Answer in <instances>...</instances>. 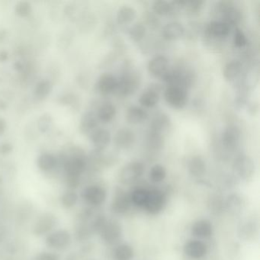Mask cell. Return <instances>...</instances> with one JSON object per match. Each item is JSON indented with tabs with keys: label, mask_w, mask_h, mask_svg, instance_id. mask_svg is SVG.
Masks as SVG:
<instances>
[{
	"label": "cell",
	"mask_w": 260,
	"mask_h": 260,
	"mask_svg": "<svg viewBox=\"0 0 260 260\" xmlns=\"http://www.w3.org/2000/svg\"><path fill=\"white\" fill-rule=\"evenodd\" d=\"M139 85L140 77L138 73L133 70H128L118 80L115 92L118 96L124 98L135 93L139 88Z\"/></svg>",
	"instance_id": "cell-1"
},
{
	"label": "cell",
	"mask_w": 260,
	"mask_h": 260,
	"mask_svg": "<svg viewBox=\"0 0 260 260\" xmlns=\"http://www.w3.org/2000/svg\"><path fill=\"white\" fill-rule=\"evenodd\" d=\"M233 171L240 180L244 182L252 180L255 173V162L249 156L241 155L234 160Z\"/></svg>",
	"instance_id": "cell-2"
},
{
	"label": "cell",
	"mask_w": 260,
	"mask_h": 260,
	"mask_svg": "<svg viewBox=\"0 0 260 260\" xmlns=\"http://www.w3.org/2000/svg\"><path fill=\"white\" fill-rule=\"evenodd\" d=\"M168 202L167 193L159 188H151L144 209L150 215H157L165 209Z\"/></svg>",
	"instance_id": "cell-3"
},
{
	"label": "cell",
	"mask_w": 260,
	"mask_h": 260,
	"mask_svg": "<svg viewBox=\"0 0 260 260\" xmlns=\"http://www.w3.org/2000/svg\"><path fill=\"white\" fill-rule=\"evenodd\" d=\"M62 167L65 176L81 178L87 167V162L83 154H75L64 158L62 162Z\"/></svg>",
	"instance_id": "cell-4"
},
{
	"label": "cell",
	"mask_w": 260,
	"mask_h": 260,
	"mask_svg": "<svg viewBox=\"0 0 260 260\" xmlns=\"http://www.w3.org/2000/svg\"><path fill=\"white\" fill-rule=\"evenodd\" d=\"M59 224V220L55 214L46 212L39 216L34 223L32 233L36 237H44L55 231Z\"/></svg>",
	"instance_id": "cell-5"
},
{
	"label": "cell",
	"mask_w": 260,
	"mask_h": 260,
	"mask_svg": "<svg viewBox=\"0 0 260 260\" xmlns=\"http://www.w3.org/2000/svg\"><path fill=\"white\" fill-rule=\"evenodd\" d=\"M72 235L64 229L55 230L45 237V245L54 250H64L72 243Z\"/></svg>",
	"instance_id": "cell-6"
},
{
	"label": "cell",
	"mask_w": 260,
	"mask_h": 260,
	"mask_svg": "<svg viewBox=\"0 0 260 260\" xmlns=\"http://www.w3.org/2000/svg\"><path fill=\"white\" fill-rule=\"evenodd\" d=\"M145 167L139 161H133L124 165L120 170L119 181L123 185H132L144 174Z\"/></svg>",
	"instance_id": "cell-7"
},
{
	"label": "cell",
	"mask_w": 260,
	"mask_h": 260,
	"mask_svg": "<svg viewBox=\"0 0 260 260\" xmlns=\"http://www.w3.org/2000/svg\"><path fill=\"white\" fill-rule=\"evenodd\" d=\"M164 99L175 109H182L188 103L186 89L179 86H168L164 91Z\"/></svg>",
	"instance_id": "cell-8"
},
{
	"label": "cell",
	"mask_w": 260,
	"mask_h": 260,
	"mask_svg": "<svg viewBox=\"0 0 260 260\" xmlns=\"http://www.w3.org/2000/svg\"><path fill=\"white\" fill-rule=\"evenodd\" d=\"M82 199L92 208L100 206L107 199V191L104 187L91 185L85 187L80 194Z\"/></svg>",
	"instance_id": "cell-9"
},
{
	"label": "cell",
	"mask_w": 260,
	"mask_h": 260,
	"mask_svg": "<svg viewBox=\"0 0 260 260\" xmlns=\"http://www.w3.org/2000/svg\"><path fill=\"white\" fill-rule=\"evenodd\" d=\"M99 235H100L102 240L106 244L113 245L121 239L122 236V228L116 220L108 219Z\"/></svg>",
	"instance_id": "cell-10"
},
{
	"label": "cell",
	"mask_w": 260,
	"mask_h": 260,
	"mask_svg": "<svg viewBox=\"0 0 260 260\" xmlns=\"http://www.w3.org/2000/svg\"><path fill=\"white\" fill-rule=\"evenodd\" d=\"M130 194L122 188H118L111 204V210L116 214H124L129 211L132 207Z\"/></svg>",
	"instance_id": "cell-11"
},
{
	"label": "cell",
	"mask_w": 260,
	"mask_h": 260,
	"mask_svg": "<svg viewBox=\"0 0 260 260\" xmlns=\"http://www.w3.org/2000/svg\"><path fill=\"white\" fill-rule=\"evenodd\" d=\"M237 236L246 242L254 241L258 236V222L253 219H246L239 224Z\"/></svg>",
	"instance_id": "cell-12"
},
{
	"label": "cell",
	"mask_w": 260,
	"mask_h": 260,
	"mask_svg": "<svg viewBox=\"0 0 260 260\" xmlns=\"http://www.w3.org/2000/svg\"><path fill=\"white\" fill-rule=\"evenodd\" d=\"M240 137H241V132L237 126H228L222 133V144L226 150H234L240 144Z\"/></svg>",
	"instance_id": "cell-13"
},
{
	"label": "cell",
	"mask_w": 260,
	"mask_h": 260,
	"mask_svg": "<svg viewBox=\"0 0 260 260\" xmlns=\"http://www.w3.org/2000/svg\"><path fill=\"white\" fill-rule=\"evenodd\" d=\"M184 253L192 258L201 259L207 255L208 247L205 243L199 240H190L183 246Z\"/></svg>",
	"instance_id": "cell-14"
},
{
	"label": "cell",
	"mask_w": 260,
	"mask_h": 260,
	"mask_svg": "<svg viewBox=\"0 0 260 260\" xmlns=\"http://www.w3.org/2000/svg\"><path fill=\"white\" fill-rule=\"evenodd\" d=\"M191 233L196 238H209L214 233V226L209 220L200 219L191 225Z\"/></svg>",
	"instance_id": "cell-15"
},
{
	"label": "cell",
	"mask_w": 260,
	"mask_h": 260,
	"mask_svg": "<svg viewBox=\"0 0 260 260\" xmlns=\"http://www.w3.org/2000/svg\"><path fill=\"white\" fill-rule=\"evenodd\" d=\"M245 208L244 199L238 193H232L225 200V210L232 216H240Z\"/></svg>",
	"instance_id": "cell-16"
},
{
	"label": "cell",
	"mask_w": 260,
	"mask_h": 260,
	"mask_svg": "<svg viewBox=\"0 0 260 260\" xmlns=\"http://www.w3.org/2000/svg\"><path fill=\"white\" fill-rule=\"evenodd\" d=\"M147 69L151 75L162 77L169 71L168 59L165 56H156L149 61Z\"/></svg>",
	"instance_id": "cell-17"
},
{
	"label": "cell",
	"mask_w": 260,
	"mask_h": 260,
	"mask_svg": "<svg viewBox=\"0 0 260 260\" xmlns=\"http://www.w3.org/2000/svg\"><path fill=\"white\" fill-rule=\"evenodd\" d=\"M118 84V80L115 76L106 73L100 76L97 82V89L103 95H109L115 92Z\"/></svg>",
	"instance_id": "cell-18"
},
{
	"label": "cell",
	"mask_w": 260,
	"mask_h": 260,
	"mask_svg": "<svg viewBox=\"0 0 260 260\" xmlns=\"http://www.w3.org/2000/svg\"><path fill=\"white\" fill-rule=\"evenodd\" d=\"M135 135L128 128H121L116 132L114 138L115 146L121 150H127L135 143Z\"/></svg>",
	"instance_id": "cell-19"
},
{
	"label": "cell",
	"mask_w": 260,
	"mask_h": 260,
	"mask_svg": "<svg viewBox=\"0 0 260 260\" xmlns=\"http://www.w3.org/2000/svg\"><path fill=\"white\" fill-rule=\"evenodd\" d=\"M90 139L94 147L96 149V151L102 152L109 145L112 137L109 131L106 129H98L92 132Z\"/></svg>",
	"instance_id": "cell-20"
},
{
	"label": "cell",
	"mask_w": 260,
	"mask_h": 260,
	"mask_svg": "<svg viewBox=\"0 0 260 260\" xmlns=\"http://www.w3.org/2000/svg\"><path fill=\"white\" fill-rule=\"evenodd\" d=\"M162 34V37L165 40H178L185 34V28L179 22H170L164 26Z\"/></svg>",
	"instance_id": "cell-21"
},
{
	"label": "cell",
	"mask_w": 260,
	"mask_h": 260,
	"mask_svg": "<svg viewBox=\"0 0 260 260\" xmlns=\"http://www.w3.org/2000/svg\"><path fill=\"white\" fill-rule=\"evenodd\" d=\"M148 118V114L142 108L131 106L126 113V120L131 124H139Z\"/></svg>",
	"instance_id": "cell-22"
},
{
	"label": "cell",
	"mask_w": 260,
	"mask_h": 260,
	"mask_svg": "<svg viewBox=\"0 0 260 260\" xmlns=\"http://www.w3.org/2000/svg\"><path fill=\"white\" fill-rule=\"evenodd\" d=\"M188 170L193 177L201 178L206 173V164L200 156H194L188 161Z\"/></svg>",
	"instance_id": "cell-23"
},
{
	"label": "cell",
	"mask_w": 260,
	"mask_h": 260,
	"mask_svg": "<svg viewBox=\"0 0 260 260\" xmlns=\"http://www.w3.org/2000/svg\"><path fill=\"white\" fill-rule=\"evenodd\" d=\"M207 31L210 36L217 38L226 37L231 31V26L224 22L213 21L208 24Z\"/></svg>",
	"instance_id": "cell-24"
},
{
	"label": "cell",
	"mask_w": 260,
	"mask_h": 260,
	"mask_svg": "<svg viewBox=\"0 0 260 260\" xmlns=\"http://www.w3.org/2000/svg\"><path fill=\"white\" fill-rule=\"evenodd\" d=\"M58 165L59 159L51 153H43L37 159L38 167L43 172L52 171Z\"/></svg>",
	"instance_id": "cell-25"
},
{
	"label": "cell",
	"mask_w": 260,
	"mask_h": 260,
	"mask_svg": "<svg viewBox=\"0 0 260 260\" xmlns=\"http://www.w3.org/2000/svg\"><path fill=\"white\" fill-rule=\"evenodd\" d=\"M150 188L145 187H137L130 193L132 205L138 208H144L148 199Z\"/></svg>",
	"instance_id": "cell-26"
},
{
	"label": "cell",
	"mask_w": 260,
	"mask_h": 260,
	"mask_svg": "<svg viewBox=\"0 0 260 260\" xmlns=\"http://www.w3.org/2000/svg\"><path fill=\"white\" fill-rule=\"evenodd\" d=\"M170 124H171V121H170V117L167 114H157L152 121L150 131L162 135L164 132L170 128Z\"/></svg>",
	"instance_id": "cell-27"
},
{
	"label": "cell",
	"mask_w": 260,
	"mask_h": 260,
	"mask_svg": "<svg viewBox=\"0 0 260 260\" xmlns=\"http://www.w3.org/2000/svg\"><path fill=\"white\" fill-rule=\"evenodd\" d=\"M97 115L94 112H88L82 117L80 121V129L85 134L90 133L95 131L99 124Z\"/></svg>",
	"instance_id": "cell-28"
},
{
	"label": "cell",
	"mask_w": 260,
	"mask_h": 260,
	"mask_svg": "<svg viewBox=\"0 0 260 260\" xmlns=\"http://www.w3.org/2000/svg\"><path fill=\"white\" fill-rule=\"evenodd\" d=\"M207 206L211 214L219 215L225 210V200L220 194L214 193L208 198Z\"/></svg>",
	"instance_id": "cell-29"
},
{
	"label": "cell",
	"mask_w": 260,
	"mask_h": 260,
	"mask_svg": "<svg viewBox=\"0 0 260 260\" xmlns=\"http://www.w3.org/2000/svg\"><path fill=\"white\" fill-rule=\"evenodd\" d=\"M96 115L99 121L103 123H109L116 115V108L112 103H103L99 108Z\"/></svg>",
	"instance_id": "cell-30"
},
{
	"label": "cell",
	"mask_w": 260,
	"mask_h": 260,
	"mask_svg": "<svg viewBox=\"0 0 260 260\" xmlns=\"http://www.w3.org/2000/svg\"><path fill=\"white\" fill-rule=\"evenodd\" d=\"M136 17V10L130 6H123L117 12V21L121 25L132 23Z\"/></svg>",
	"instance_id": "cell-31"
},
{
	"label": "cell",
	"mask_w": 260,
	"mask_h": 260,
	"mask_svg": "<svg viewBox=\"0 0 260 260\" xmlns=\"http://www.w3.org/2000/svg\"><path fill=\"white\" fill-rule=\"evenodd\" d=\"M243 69L241 62L237 60H233L228 62L223 68V76L225 80L232 81L239 77Z\"/></svg>",
	"instance_id": "cell-32"
},
{
	"label": "cell",
	"mask_w": 260,
	"mask_h": 260,
	"mask_svg": "<svg viewBox=\"0 0 260 260\" xmlns=\"http://www.w3.org/2000/svg\"><path fill=\"white\" fill-rule=\"evenodd\" d=\"M221 13H223V17L224 19L225 23L231 25L237 24L241 19L240 12L237 9L234 8L233 6L228 5L226 3H223L221 6Z\"/></svg>",
	"instance_id": "cell-33"
},
{
	"label": "cell",
	"mask_w": 260,
	"mask_h": 260,
	"mask_svg": "<svg viewBox=\"0 0 260 260\" xmlns=\"http://www.w3.org/2000/svg\"><path fill=\"white\" fill-rule=\"evenodd\" d=\"M159 100V93L147 88V90L140 96L139 103L144 107L153 108L157 104Z\"/></svg>",
	"instance_id": "cell-34"
},
{
	"label": "cell",
	"mask_w": 260,
	"mask_h": 260,
	"mask_svg": "<svg viewBox=\"0 0 260 260\" xmlns=\"http://www.w3.org/2000/svg\"><path fill=\"white\" fill-rule=\"evenodd\" d=\"M135 255L133 247L127 243H121L115 248L114 258L115 260H132Z\"/></svg>",
	"instance_id": "cell-35"
},
{
	"label": "cell",
	"mask_w": 260,
	"mask_h": 260,
	"mask_svg": "<svg viewBox=\"0 0 260 260\" xmlns=\"http://www.w3.org/2000/svg\"><path fill=\"white\" fill-rule=\"evenodd\" d=\"M147 146L153 151H160L164 147V138L161 134L150 131L147 137Z\"/></svg>",
	"instance_id": "cell-36"
},
{
	"label": "cell",
	"mask_w": 260,
	"mask_h": 260,
	"mask_svg": "<svg viewBox=\"0 0 260 260\" xmlns=\"http://www.w3.org/2000/svg\"><path fill=\"white\" fill-rule=\"evenodd\" d=\"M167 175V172L165 167L161 164H156L150 169L149 179L153 183L159 184L165 180Z\"/></svg>",
	"instance_id": "cell-37"
},
{
	"label": "cell",
	"mask_w": 260,
	"mask_h": 260,
	"mask_svg": "<svg viewBox=\"0 0 260 260\" xmlns=\"http://www.w3.org/2000/svg\"><path fill=\"white\" fill-rule=\"evenodd\" d=\"M60 204L67 209L74 208L79 200V196L74 190H67L60 196Z\"/></svg>",
	"instance_id": "cell-38"
},
{
	"label": "cell",
	"mask_w": 260,
	"mask_h": 260,
	"mask_svg": "<svg viewBox=\"0 0 260 260\" xmlns=\"http://www.w3.org/2000/svg\"><path fill=\"white\" fill-rule=\"evenodd\" d=\"M153 11L159 16H168L173 12V6L170 3L164 1V0H158L153 2L152 5Z\"/></svg>",
	"instance_id": "cell-39"
},
{
	"label": "cell",
	"mask_w": 260,
	"mask_h": 260,
	"mask_svg": "<svg viewBox=\"0 0 260 260\" xmlns=\"http://www.w3.org/2000/svg\"><path fill=\"white\" fill-rule=\"evenodd\" d=\"M146 32V27L143 24L136 23L132 25L129 29V36L134 42H138L145 37Z\"/></svg>",
	"instance_id": "cell-40"
},
{
	"label": "cell",
	"mask_w": 260,
	"mask_h": 260,
	"mask_svg": "<svg viewBox=\"0 0 260 260\" xmlns=\"http://www.w3.org/2000/svg\"><path fill=\"white\" fill-rule=\"evenodd\" d=\"M51 83L48 81H41L38 83L35 89V93L36 97L39 99H44L51 92Z\"/></svg>",
	"instance_id": "cell-41"
},
{
	"label": "cell",
	"mask_w": 260,
	"mask_h": 260,
	"mask_svg": "<svg viewBox=\"0 0 260 260\" xmlns=\"http://www.w3.org/2000/svg\"><path fill=\"white\" fill-rule=\"evenodd\" d=\"M234 46L236 48H242L246 46L247 44V39H246V35L244 34L242 30L236 29L234 35V39H233Z\"/></svg>",
	"instance_id": "cell-42"
},
{
	"label": "cell",
	"mask_w": 260,
	"mask_h": 260,
	"mask_svg": "<svg viewBox=\"0 0 260 260\" xmlns=\"http://www.w3.org/2000/svg\"><path fill=\"white\" fill-rule=\"evenodd\" d=\"M31 12V6L28 3L21 2L16 5V13L21 17H26Z\"/></svg>",
	"instance_id": "cell-43"
},
{
	"label": "cell",
	"mask_w": 260,
	"mask_h": 260,
	"mask_svg": "<svg viewBox=\"0 0 260 260\" xmlns=\"http://www.w3.org/2000/svg\"><path fill=\"white\" fill-rule=\"evenodd\" d=\"M35 260H60V256L53 252H42L34 257Z\"/></svg>",
	"instance_id": "cell-44"
},
{
	"label": "cell",
	"mask_w": 260,
	"mask_h": 260,
	"mask_svg": "<svg viewBox=\"0 0 260 260\" xmlns=\"http://www.w3.org/2000/svg\"><path fill=\"white\" fill-rule=\"evenodd\" d=\"M52 121H51V117L46 116V115H43L39 120V129L42 131V132H47L49 129L50 124H51Z\"/></svg>",
	"instance_id": "cell-45"
},
{
	"label": "cell",
	"mask_w": 260,
	"mask_h": 260,
	"mask_svg": "<svg viewBox=\"0 0 260 260\" xmlns=\"http://www.w3.org/2000/svg\"><path fill=\"white\" fill-rule=\"evenodd\" d=\"M204 3L201 1H191V2H183V7H186L189 11L197 12L202 8Z\"/></svg>",
	"instance_id": "cell-46"
},
{
	"label": "cell",
	"mask_w": 260,
	"mask_h": 260,
	"mask_svg": "<svg viewBox=\"0 0 260 260\" xmlns=\"http://www.w3.org/2000/svg\"><path fill=\"white\" fill-rule=\"evenodd\" d=\"M13 150V147L9 144H4L0 145V154H7Z\"/></svg>",
	"instance_id": "cell-47"
},
{
	"label": "cell",
	"mask_w": 260,
	"mask_h": 260,
	"mask_svg": "<svg viewBox=\"0 0 260 260\" xmlns=\"http://www.w3.org/2000/svg\"><path fill=\"white\" fill-rule=\"evenodd\" d=\"M6 229L4 226H0V243H2L6 238Z\"/></svg>",
	"instance_id": "cell-48"
},
{
	"label": "cell",
	"mask_w": 260,
	"mask_h": 260,
	"mask_svg": "<svg viewBox=\"0 0 260 260\" xmlns=\"http://www.w3.org/2000/svg\"><path fill=\"white\" fill-rule=\"evenodd\" d=\"M6 131V121L3 118H0V136L3 135V134Z\"/></svg>",
	"instance_id": "cell-49"
},
{
	"label": "cell",
	"mask_w": 260,
	"mask_h": 260,
	"mask_svg": "<svg viewBox=\"0 0 260 260\" xmlns=\"http://www.w3.org/2000/svg\"><path fill=\"white\" fill-rule=\"evenodd\" d=\"M31 260H35V259H34V258H32V259H31Z\"/></svg>",
	"instance_id": "cell-50"
}]
</instances>
